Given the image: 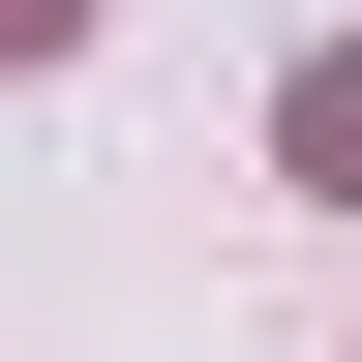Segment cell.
Segmentation results:
<instances>
[{
    "label": "cell",
    "mask_w": 362,
    "mask_h": 362,
    "mask_svg": "<svg viewBox=\"0 0 362 362\" xmlns=\"http://www.w3.org/2000/svg\"><path fill=\"white\" fill-rule=\"evenodd\" d=\"M272 151H302V181L362 211V61H302V90H272Z\"/></svg>",
    "instance_id": "cell-1"
},
{
    "label": "cell",
    "mask_w": 362,
    "mask_h": 362,
    "mask_svg": "<svg viewBox=\"0 0 362 362\" xmlns=\"http://www.w3.org/2000/svg\"><path fill=\"white\" fill-rule=\"evenodd\" d=\"M61 30H90V0H0V61H61Z\"/></svg>",
    "instance_id": "cell-2"
}]
</instances>
